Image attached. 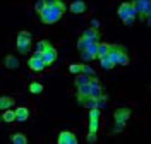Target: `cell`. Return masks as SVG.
Returning <instances> with one entry per match:
<instances>
[{"label":"cell","mask_w":151,"mask_h":144,"mask_svg":"<svg viewBox=\"0 0 151 144\" xmlns=\"http://www.w3.org/2000/svg\"><path fill=\"white\" fill-rule=\"evenodd\" d=\"M83 74H88V76L91 77V76H94V70L91 67H88V65H84V70H83Z\"/></svg>","instance_id":"cell-31"},{"label":"cell","mask_w":151,"mask_h":144,"mask_svg":"<svg viewBox=\"0 0 151 144\" xmlns=\"http://www.w3.org/2000/svg\"><path fill=\"white\" fill-rule=\"evenodd\" d=\"M4 122H7V124H10V122H14L16 120V113H14V110H5L4 113H2V117H0Z\"/></svg>","instance_id":"cell-20"},{"label":"cell","mask_w":151,"mask_h":144,"mask_svg":"<svg viewBox=\"0 0 151 144\" xmlns=\"http://www.w3.org/2000/svg\"><path fill=\"white\" fill-rule=\"evenodd\" d=\"M96 43H100V41H93V39H88L84 36H81V38L77 39V50L79 52H84L89 45H96Z\"/></svg>","instance_id":"cell-13"},{"label":"cell","mask_w":151,"mask_h":144,"mask_svg":"<svg viewBox=\"0 0 151 144\" xmlns=\"http://www.w3.org/2000/svg\"><path fill=\"white\" fill-rule=\"evenodd\" d=\"M4 65H5L7 69H10V70H12V69H17L19 67V60L14 57V55H7V57H5V62H4Z\"/></svg>","instance_id":"cell-17"},{"label":"cell","mask_w":151,"mask_h":144,"mask_svg":"<svg viewBox=\"0 0 151 144\" xmlns=\"http://www.w3.org/2000/svg\"><path fill=\"white\" fill-rule=\"evenodd\" d=\"M117 50V65H129L131 58H129V52L124 45H115Z\"/></svg>","instance_id":"cell-5"},{"label":"cell","mask_w":151,"mask_h":144,"mask_svg":"<svg viewBox=\"0 0 151 144\" xmlns=\"http://www.w3.org/2000/svg\"><path fill=\"white\" fill-rule=\"evenodd\" d=\"M41 60H43L45 67L53 65V64L57 62V50L53 48V45H48V47L41 52Z\"/></svg>","instance_id":"cell-3"},{"label":"cell","mask_w":151,"mask_h":144,"mask_svg":"<svg viewBox=\"0 0 151 144\" xmlns=\"http://www.w3.org/2000/svg\"><path fill=\"white\" fill-rule=\"evenodd\" d=\"M96 139H98V134H91V132H88V135H86V143L93 144V143H96Z\"/></svg>","instance_id":"cell-29"},{"label":"cell","mask_w":151,"mask_h":144,"mask_svg":"<svg viewBox=\"0 0 151 144\" xmlns=\"http://www.w3.org/2000/svg\"><path fill=\"white\" fill-rule=\"evenodd\" d=\"M10 141H12V144H28V137L21 132H16L10 135Z\"/></svg>","instance_id":"cell-18"},{"label":"cell","mask_w":151,"mask_h":144,"mask_svg":"<svg viewBox=\"0 0 151 144\" xmlns=\"http://www.w3.org/2000/svg\"><path fill=\"white\" fill-rule=\"evenodd\" d=\"M48 45H52L48 39H41V41H38V43H36V52H38V53H41V52L48 47Z\"/></svg>","instance_id":"cell-26"},{"label":"cell","mask_w":151,"mask_h":144,"mask_svg":"<svg viewBox=\"0 0 151 144\" xmlns=\"http://www.w3.org/2000/svg\"><path fill=\"white\" fill-rule=\"evenodd\" d=\"M31 48V33L29 31H19L17 33V50L19 53H28Z\"/></svg>","instance_id":"cell-2"},{"label":"cell","mask_w":151,"mask_h":144,"mask_svg":"<svg viewBox=\"0 0 151 144\" xmlns=\"http://www.w3.org/2000/svg\"><path fill=\"white\" fill-rule=\"evenodd\" d=\"M108 48H110V45H108V43H101V41H100V43L96 45V57H98V58H103L105 55L108 53Z\"/></svg>","instance_id":"cell-16"},{"label":"cell","mask_w":151,"mask_h":144,"mask_svg":"<svg viewBox=\"0 0 151 144\" xmlns=\"http://www.w3.org/2000/svg\"><path fill=\"white\" fill-rule=\"evenodd\" d=\"M69 10L72 12V14H84L86 12V4L83 0H76L72 2L70 5H69Z\"/></svg>","instance_id":"cell-12"},{"label":"cell","mask_w":151,"mask_h":144,"mask_svg":"<svg viewBox=\"0 0 151 144\" xmlns=\"http://www.w3.org/2000/svg\"><path fill=\"white\" fill-rule=\"evenodd\" d=\"M47 7H52V9L60 10V12H64V10L67 9V5L62 0H47Z\"/></svg>","instance_id":"cell-15"},{"label":"cell","mask_w":151,"mask_h":144,"mask_svg":"<svg viewBox=\"0 0 151 144\" xmlns=\"http://www.w3.org/2000/svg\"><path fill=\"white\" fill-rule=\"evenodd\" d=\"M41 91H43V84H41V82H31V84H29V93L40 95Z\"/></svg>","instance_id":"cell-21"},{"label":"cell","mask_w":151,"mask_h":144,"mask_svg":"<svg viewBox=\"0 0 151 144\" xmlns=\"http://www.w3.org/2000/svg\"><path fill=\"white\" fill-rule=\"evenodd\" d=\"M91 28L98 29V28H100V21H98V19H91Z\"/></svg>","instance_id":"cell-32"},{"label":"cell","mask_w":151,"mask_h":144,"mask_svg":"<svg viewBox=\"0 0 151 144\" xmlns=\"http://www.w3.org/2000/svg\"><path fill=\"white\" fill-rule=\"evenodd\" d=\"M0 120H2V118H0Z\"/></svg>","instance_id":"cell-33"},{"label":"cell","mask_w":151,"mask_h":144,"mask_svg":"<svg viewBox=\"0 0 151 144\" xmlns=\"http://www.w3.org/2000/svg\"><path fill=\"white\" fill-rule=\"evenodd\" d=\"M101 95H103L101 86H96V87H91V91H89V96H88V98H91V100H98Z\"/></svg>","instance_id":"cell-22"},{"label":"cell","mask_w":151,"mask_h":144,"mask_svg":"<svg viewBox=\"0 0 151 144\" xmlns=\"http://www.w3.org/2000/svg\"><path fill=\"white\" fill-rule=\"evenodd\" d=\"M81 36H84V38H88V39H93V41H100V39H101V33H100V29L88 28V29L83 31Z\"/></svg>","instance_id":"cell-9"},{"label":"cell","mask_w":151,"mask_h":144,"mask_svg":"<svg viewBox=\"0 0 151 144\" xmlns=\"http://www.w3.org/2000/svg\"><path fill=\"white\" fill-rule=\"evenodd\" d=\"M91 87H96V86H100V81H98V77L93 76V77H89V82H88Z\"/></svg>","instance_id":"cell-30"},{"label":"cell","mask_w":151,"mask_h":144,"mask_svg":"<svg viewBox=\"0 0 151 144\" xmlns=\"http://www.w3.org/2000/svg\"><path fill=\"white\" fill-rule=\"evenodd\" d=\"M83 106H86V108H89V110H93V108H96V100H91V98H86V101L83 103Z\"/></svg>","instance_id":"cell-28"},{"label":"cell","mask_w":151,"mask_h":144,"mask_svg":"<svg viewBox=\"0 0 151 144\" xmlns=\"http://www.w3.org/2000/svg\"><path fill=\"white\" fill-rule=\"evenodd\" d=\"M131 108H117L115 112H113V120H115V124H120V125H125L127 124V120H129V117H131Z\"/></svg>","instance_id":"cell-4"},{"label":"cell","mask_w":151,"mask_h":144,"mask_svg":"<svg viewBox=\"0 0 151 144\" xmlns=\"http://www.w3.org/2000/svg\"><path fill=\"white\" fill-rule=\"evenodd\" d=\"M88 82H89V76H86V74H79V76L76 77V81H74V86L81 87V86H86Z\"/></svg>","instance_id":"cell-19"},{"label":"cell","mask_w":151,"mask_h":144,"mask_svg":"<svg viewBox=\"0 0 151 144\" xmlns=\"http://www.w3.org/2000/svg\"><path fill=\"white\" fill-rule=\"evenodd\" d=\"M45 7H47V0H38L36 4H35V10H36L38 14L45 9Z\"/></svg>","instance_id":"cell-27"},{"label":"cell","mask_w":151,"mask_h":144,"mask_svg":"<svg viewBox=\"0 0 151 144\" xmlns=\"http://www.w3.org/2000/svg\"><path fill=\"white\" fill-rule=\"evenodd\" d=\"M14 113H16V120L17 122H26L29 118V115H31V112H29L26 106H17Z\"/></svg>","instance_id":"cell-11"},{"label":"cell","mask_w":151,"mask_h":144,"mask_svg":"<svg viewBox=\"0 0 151 144\" xmlns=\"http://www.w3.org/2000/svg\"><path fill=\"white\" fill-rule=\"evenodd\" d=\"M62 14L64 12H60V10H55V9H52V7H45L40 12V19H41L43 24H55V22L60 21Z\"/></svg>","instance_id":"cell-1"},{"label":"cell","mask_w":151,"mask_h":144,"mask_svg":"<svg viewBox=\"0 0 151 144\" xmlns=\"http://www.w3.org/2000/svg\"><path fill=\"white\" fill-rule=\"evenodd\" d=\"M28 65L31 70H35V72H41L43 69H45V64H43V60L38 57H31L28 60Z\"/></svg>","instance_id":"cell-10"},{"label":"cell","mask_w":151,"mask_h":144,"mask_svg":"<svg viewBox=\"0 0 151 144\" xmlns=\"http://www.w3.org/2000/svg\"><path fill=\"white\" fill-rule=\"evenodd\" d=\"M57 144H77V137L70 130H62V132H58Z\"/></svg>","instance_id":"cell-6"},{"label":"cell","mask_w":151,"mask_h":144,"mask_svg":"<svg viewBox=\"0 0 151 144\" xmlns=\"http://www.w3.org/2000/svg\"><path fill=\"white\" fill-rule=\"evenodd\" d=\"M89 122H100V110L98 108L89 110Z\"/></svg>","instance_id":"cell-25"},{"label":"cell","mask_w":151,"mask_h":144,"mask_svg":"<svg viewBox=\"0 0 151 144\" xmlns=\"http://www.w3.org/2000/svg\"><path fill=\"white\" fill-rule=\"evenodd\" d=\"M14 98H10V96H0V110H10V106H14Z\"/></svg>","instance_id":"cell-14"},{"label":"cell","mask_w":151,"mask_h":144,"mask_svg":"<svg viewBox=\"0 0 151 144\" xmlns=\"http://www.w3.org/2000/svg\"><path fill=\"white\" fill-rule=\"evenodd\" d=\"M134 7L137 10V14H141V17H148L151 10V4L148 0H134Z\"/></svg>","instance_id":"cell-7"},{"label":"cell","mask_w":151,"mask_h":144,"mask_svg":"<svg viewBox=\"0 0 151 144\" xmlns=\"http://www.w3.org/2000/svg\"><path fill=\"white\" fill-rule=\"evenodd\" d=\"M117 14H119V17H120L122 21L131 19V2H124V4H120V5H119V10H117Z\"/></svg>","instance_id":"cell-8"},{"label":"cell","mask_w":151,"mask_h":144,"mask_svg":"<svg viewBox=\"0 0 151 144\" xmlns=\"http://www.w3.org/2000/svg\"><path fill=\"white\" fill-rule=\"evenodd\" d=\"M100 64H101V69H103V70H112V69L115 67V64H113V62H110L106 57L100 58Z\"/></svg>","instance_id":"cell-23"},{"label":"cell","mask_w":151,"mask_h":144,"mask_svg":"<svg viewBox=\"0 0 151 144\" xmlns=\"http://www.w3.org/2000/svg\"><path fill=\"white\" fill-rule=\"evenodd\" d=\"M84 70V64H74V65H69V72L70 74H83Z\"/></svg>","instance_id":"cell-24"}]
</instances>
